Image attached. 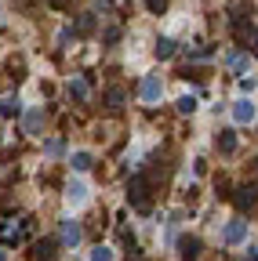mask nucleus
Segmentation results:
<instances>
[{"label":"nucleus","mask_w":258,"mask_h":261,"mask_svg":"<svg viewBox=\"0 0 258 261\" xmlns=\"http://www.w3.org/2000/svg\"><path fill=\"white\" fill-rule=\"evenodd\" d=\"M66 203L69 207H84L87 203V185L84 181H69L66 185Z\"/></svg>","instance_id":"423d86ee"},{"label":"nucleus","mask_w":258,"mask_h":261,"mask_svg":"<svg viewBox=\"0 0 258 261\" xmlns=\"http://www.w3.org/2000/svg\"><path fill=\"white\" fill-rule=\"evenodd\" d=\"M80 236H84V228H80L73 218H66V221H62V228H58V240H62V247H77V243H80Z\"/></svg>","instance_id":"20e7f679"},{"label":"nucleus","mask_w":258,"mask_h":261,"mask_svg":"<svg viewBox=\"0 0 258 261\" xmlns=\"http://www.w3.org/2000/svg\"><path fill=\"white\" fill-rule=\"evenodd\" d=\"M69 98H77V102H87V98H91V84H87L84 76H73V80H69Z\"/></svg>","instance_id":"9d476101"},{"label":"nucleus","mask_w":258,"mask_h":261,"mask_svg":"<svg viewBox=\"0 0 258 261\" xmlns=\"http://www.w3.org/2000/svg\"><path fill=\"white\" fill-rule=\"evenodd\" d=\"M237 37H240L244 44H251V51H258V29H254L251 22H237Z\"/></svg>","instance_id":"9b49d317"},{"label":"nucleus","mask_w":258,"mask_h":261,"mask_svg":"<svg viewBox=\"0 0 258 261\" xmlns=\"http://www.w3.org/2000/svg\"><path fill=\"white\" fill-rule=\"evenodd\" d=\"M193 109H197V98H193V94H182V98H178V113H182V116H189Z\"/></svg>","instance_id":"a211bd4d"},{"label":"nucleus","mask_w":258,"mask_h":261,"mask_svg":"<svg viewBox=\"0 0 258 261\" xmlns=\"http://www.w3.org/2000/svg\"><path fill=\"white\" fill-rule=\"evenodd\" d=\"M178 250H182V261H197L200 240H197V236H182V240H178Z\"/></svg>","instance_id":"6e6552de"},{"label":"nucleus","mask_w":258,"mask_h":261,"mask_svg":"<svg viewBox=\"0 0 258 261\" xmlns=\"http://www.w3.org/2000/svg\"><path fill=\"white\" fill-rule=\"evenodd\" d=\"M18 113H22V102H18V94H8L4 102H0V116H8V120H11V116H18Z\"/></svg>","instance_id":"4468645a"},{"label":"nucleus","mask_w":258,"mask_h":261,"mask_svg":"<svg viewBox=\"0 0 258 261\" xmlns=\"http://www.w3.org/2000/svg\"><path fill=\"white\" fill-rule=\"evenodd\" d=\"M69 163H73V171H80V174H84V171H91V163H95V160H91V152H84V149H80V152H73V156H69Z\"/></svg>","instance_id":"2eb2a0df"},{"label":"nucleus","mask_w":258,"mask_h":261,"mask_svg":"<svg viewBox=\"0 0 258 261\" xmlns=\"http://www.w3.org/2000/svg\"><path fill=\"white\" fill-rule=\"evenodd\" d=\"M160 94H164V80H160V76H142V87H138V98H142V102H146V106H156Z\"/></svg>","instance_id":"f03ea898"},{"label":"nucleus","mask_w":258,"mask_h":261,"mask_svg":"<svg viewBox=\"0 0 258 261\" xmlns=\"http://www.w3.org/2000/svg\"><path fill=\"white\" fill-rule=\"evenodd\" d=\"M95 29V15H80V22H77V33H91Z\"/></svg>","instance_id":"412c9836"},{"label":"nucleus","mask_w":258,"mask_h":261,"mask_svg":"<svg viewBox=\"0 0 258 261\" xmlns=\"http://www.w3.org/2000/svg\"><path fill=\"white\" fill-rule=\"evenodd\" d=\"M0 261H8V250H0Z\"/></svg>","instance_id":"cd10ccee"},{"label":"nucleus","mask_w":258,"mask_h":261,"mask_svg":"<svg viewBox=\"0 0 258 261\" xmlns=\"http://www.w3.org/2000/svg\"><path fill=\"white\" fill-rule=\"evenodd\" d=\"M247 261H258V247H247Z\"/></svg>","instance_id":"393cba45"},{"label":"nucleus","mask_w":258,"mask_h":261,"mask_svg":"<svg viewBox=\"0 0 258 261\" xmlns=\"http://www.w3.org/2000/svg\"><path fill=\"white\" fill-rule=\"evenodd\" d=\"M4 240H15V243H18V240H22V228H18V225H4Z\"/></svg>","instance_id":"4be33fe9"},{"label":"nucleus","mask_w":258,"mask_h":261,"mask_svg":"<svg viewBox=\"0 0 258 261\" xmlns=\"http://www.w3.org/2000/svg\"><path fill=\"white\" fill-rule=\"evenodd\" d=\"M222 240L229 243V247L244 243L247 240V221H229V225H225V232H222Z\"/></svg>","instance_id":"39448f33"},{"label":"nucleus","mask_w":258,"mask_h":261,"mask_svg":"<svg viewBox=\"0 0 258 261\" xmlns=\"http://www.w3.org/2000/svg\"><path fill=\"white\" fill-rule=\"evenodd\" d=\"M233 203H237V211H251L258 203V189L254 185H237L233 189Z\"/></svg>","instance_id":"7ed1b4c3"},{"label":"nucleus","mask_w":258,"mask_h":261,"mask_svg":"<svg viewBox=\"0 0 258 261\" xmlns=\"http://www.w3.org/2000/svg\"><path fill=\"white\" fill-rule=\"evenodd\" d=\"M91 261H113V250L99 243V247H95V250H91Z\"/></svg>","instance_id":"aec40b11"},{"label":"nucleus","mask_w":258,"mask_h":261,"mask_svg":"<svg viewBox=\"0 0 258 261\" xmlns=\"http://www.w3.org/2000/svg\"><path fill=\"white\" fill-rule=\"evenodd\" d=\"M229 69H233L237 76H247V73H251V55H244V51H237V55L229 58Z\"/></svg>","instance_id":"f8f14e48"},{"label":"nucleus","mask_w":258,"mask_h":261,"mask_svg":"<svg viewBox=\"0 0 258 261\" xmlns=\"http://www.w3.org/2000/svg\"><path fill=\"white\" fill-rule=\"evenodd\" d=\"M51 4H55V8H62V4H66V0H51Z\"/></svg>","instance_id":"bb28decb"},{"label":"nucleus","mask_w":258,"mask_h":261,"mask_svg":"<svg viewBox=\"0 0 258 261\" xmlns=\"http://www.w3.org/2000/svg\"><path fill=\"white\" fill-rule=\"evenodd\" d=\"M218 152H225V156L237 152V130H218Z\"/></svg>","instance_id":"ddd939ff"},{"label":"nucleus","mask_w":258,"mask_h":261,"mask_svg":"<svg viewBox=\"0 0 258 261\" xmlns=\"http://www.w3.org/2000/svg\"><path fill=\"white\" fill-rule=\"evenodd\" d=\"M127 203H131L138 214H149V207H153V192H149V178H142V174H135L131 181H127Z\"/></svg>","instance_id":"f257e3e1"},{"label":"nucleus","mask_w":258,"mask_h":261,"mask_svg":"<svg viewBox=\"0 0 258 261\" xmlns=\"http://www.w3.org/2000/svg\"><path fill=\"white\" fill-rule=\"evenodd\" d=\"M58 152H62V142H58V138H55V142H48V156H58Z\"/></svg>","instance_id":"5701e85b"},{"label":"nucleus","mask_w":258,"mask_h":261,"mask_svg":"<svg viewBox=\"0 0 258 261\" xmlns=\"http://www.w3.org/2000/svg\"><path fill=\"white\" fill-rule=\"evenodd\" d=\"M171 55H175V40H168V37L156 40V58H171Z\"/></svg>","instance_id":"f3484780"},{"label":"nucleus","mask_w":258,"mask_h":261,"mask_svg":"<svg viewBox=\"0 0 258 261\" xmlns=\"http://www.w3.org/2000/svg\"><path fill=\"white\" fill-rule=\"evenodd\" d=\"M127 261H146V257H142V254H131V257H127Z\"/></svg>","instance_id":"a878e982"},{"label":"nucleus","mask_w":258,"mask_h":261,"mask_svg":"<svg viewBox=\"0 0 258 261\" xmlns=\"http://www.w3.org/2000/svg\"><path fill=\"white\" fill-rule=\"evenodd\" d=\"M233 120L237 123H251L254 120V102H251V98H237V102H233Z\"/></svg>","instance_id":"0eeeda50"},{"label":"nucleus","mask_w":258,"mask_h":261,"mask_svg":"<svg viewBox=\"0 0 258 261\" xmlns=\"http://www.w3.org/2000/svg\"><path fill=\"white\" fill-rule=\"evenodd\" d=\"M168 8V0H149V11H164Z\"/></svg>","instance_id":"b1692460"},{"label":"nucleus","mask_w":258,"mask_h":261,"mask_svg":"<svg viewBox=\"0 0 258 261\" xmlns=\"http://www.w3.org/2000/svg\"><path fill=\"white\" fill-rule=\"evenodd\" d=\"M44 120H48V116H44V109H29V113H26V120H22L26 135H37V130L44 127Z\"/></svg>","instance_id":"1a4fd4ad"},{"label":"nucleus","mask_w":258,"mask_h":261,"mask_svg":"<svg viewBox=\"0 0 258 261\" xmlns=\"http://www.w3.org/2000/svg\"><path fill=\"white\" fill-rule=\"evenodd\" d=\"M106 102H109V109H120V106H124V91H120V87H109Z\"/></svg>","instance_id":"6ab92c4d"},{"label":"nucleus","mask_w":258,"mask_h":261,"mask_svg":"<svg viewBox=\"0 0 258 261\" xmlns=\"http://www.w3.org/2000/svg\"><path fill=\"white\" fill-rule=\"evenodd\" d=\"M37 261H55V240H40L37 243Z\"/></svg>","instance_id":"dca6fc26"}]
</instances>
